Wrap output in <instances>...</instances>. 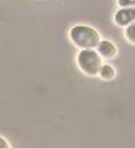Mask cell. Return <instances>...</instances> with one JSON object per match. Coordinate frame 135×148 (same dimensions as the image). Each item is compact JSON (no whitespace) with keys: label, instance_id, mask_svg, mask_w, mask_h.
<instances>
[{"label":"cell","instance_id":"7a4b0ae2","mask_svg":"<svg viewBox=\"0 0 135 148\" xmlns=\"http://www.w3.org/2000/svg\"><path fill=\"white\" fill-rule=\"evenodd\" d=\"M103 58L95 49H82L76 57L80 70L87 77H96L103 66Z\"/></svg>","mask_w":135,"mask_h":148},{"label":"cell","instance_id":"3957f363","mask_svg":"<svg viewBox=\"0 0 135 148\" xmlns=\"http://www.w3.org/2000/svg\"><path fill=\"white\" fill-rule=\"evenodd\" d=\"M114 22L120 28H126L135 23V7L120 8L114 15Z\"/></svg>","mask_w":135,"mask_h":148},{"label":"cell","instance_id":"5b68a950","mask_svg":"<svg viewBox=\"0 0 135 148\" xmlns=\"http://www.w3.org/2000/svg\"><path fill=\"white\" fill-rule=\"evenodd\" d=\"M117 77V71L112 65L103 64L99 73V77L105 81H114Z\"/></svg>","mask_w":135,"mask_h":148},{"label":"cell","instance_id":"277c9868","mask_svg":"<svg viewBox=\"0 0 135 148\" xmlns=\"http://www.w3.org/2000/svg\"><path fill=\"white\" fill-rule=\"evenodd\" d=\"M96 51L105 60H113L118 57L119 49L118 46L109 40H102L96 48Z\"/></svg>","mask_w":135,"mask_h":148},{"label":"cell","instance_id":"6da1fadb","mask_svg":"<svg viewBox=\"0 0 135 148\" xmlns=\"http://www.w3.org/2000/svg\"><path fill=\"white\" fill-rule=\"evenodd\" d=\"M68 37L71 42L80 49H95L102 41L96 29L87 25H76L69 29Z\"/></svg>","mask_w":135,"mask_h":148},{"label":"cell","instance_id":"8992f818","mask_svg":"<svg viewBox=\"0 0 135 148\" xmlns=\"http://www.w3.org/2000/svg\"><path fill=\"white\" fill-rule=\"evenodd\" d=\"M125 40L133 45H135V23L127 26L124 31Z\"/></svg>","mask_w":135,"mask_h":148},{"label":"cell","instance_id":"52a82bcc","mask_svg":"<svg viewBox=\"0 0 135 148\" xmlns=\"http://www.w3.org/2000/svg\"><path fill=\"white\" fill-rule=\"evenodd\" d=\"M117 4L121 8L135 7V0H117Z\"/></svg>","mask_w":135,"mask_h":148},{"label":"cell","instance_id":"ba28073f","mask_svg":"<svg viewBox=\"0 0 135 148\" xmlns=\"http://www.w3.org/2000/svg\"><path fill=\"white\" fill-rule=\"evenodd\" d=\"M0 148H12L10 142L2 135H0Z\"/></svg>","mask_w":135,"mask_h":148}]
</instances>
